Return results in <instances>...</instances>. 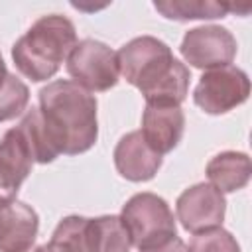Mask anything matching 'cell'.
Masks as SVG:
<instances>
[{"instance_id": "obj_1", "label": "cell", "mask_w": 252, "mask_h": 252, "mask_svg": "<svg viewBox=\"0 0 252 252\" xmlns=\"http://www.w3.org/2000/svg\"><path fill=\"white\" fill-rule=\"evenodd\" d=\"M118 67L126 81L142 91L148 104L179 106L187 94L189 71L169 47L150 35L136 37L118 53Z\"/></svg>"}, {"instance_id": "obj_2", "label": "cell", "mask_w": 252, "mask_h": 252, "mask_svg": "<svg viewBox=\"0 0 252 252\" xmlns=\"http://www.w3.org/2000/svg\"><path fill=\"white\" fill-rule=\"evenodd\" d=\"M39 112L59 154H81L96 142V100L73 81H55L39 93Z\"/></svg>"}, {"instance_id": "obj_3", "label": "cell", "mask_w": 252, "mask_h": 252, "mask_svg": "<svg viewBox=\"0 0 252 252\" xmlns=\"http://www.w3.org/2000/svg\"><path fill=\"white\" fill-rule=\"evenodd\" d=\"M75 45L77 35L73 24L63 16H45L16 41L12 57L20 73L28 79L45 81L57 73Z\"/></svg>"}, {"instance_id": "obj_4", "label": "cell", "mask_w": 252, "mask_h": 252, "mask_svg": "<svg viewBox=\"0 0 252 252\" xmlns=\"http://www.w3.org/2000/svg\"><path fill=\"white\" fill-rule=\"evenodd\" d=\"M134 246L150 250L165 244L175 236V220L167 203L154 193L134 195L122 209L120 217Z\"/></svg>"}, {"instance_id": "obj_5", "label": "cell", "mask_w": 252, "mask_h": 252, "mask_svg": "<svg viewBox=\"0 0 252 252\" xmlns=\"http://www.w3.org/2000/svg\"><path fill=\"white\" fill-rule=\"evenodd\" d=\"M67 71L85 91H108L118 83V55L100 41L83 39L69 53Z\"/></svg>"}, {"instance_id": "obj_6", "label": "cell", "mask_w": 252, "mask_h": 252, "mask_svg": "<svg viewBox=\"0 0 252 252\" xmlns=\"http://www.w3.org/2000/svg\"><path fill=\"white\" fill-rule=\"evenodd\" d=\"M250 83L244 71L232 65L217 67L207 71L197 89L195 104L209 114H222L242 104L248 98Z\"/></svg>"}, {"instance_id": "obj_7", "label": "cell", "mask_w": 252, "mask_h": 252, "mask_svg": "<svg viewBox=\"0 0 252 252\" xmlns=\"http://www.w3.org/2000/svg\"><path fill=\"white\" fill-rule=\"evenodd\" d=\"M183 57L199 69H217L232 61L236 41L232 33L219 26H203L185 33L181 43Z\"/></svg>"}, {"instance_id": "obj_8", "label": "cell", "mask_w": 252, "mask_h": 252, "mask_svg": "<svg viewBox=\"0 0 252 252\" xmlns=\"http://www.w3.org/2000/svg\"><path fill=\"white\" fill-rule=\"evenodd\" d=\"M177 217L195 234L217 228L224 219V197L213 185L199 183L177 199Z\"/></svg>"}, {"instance_id": "obj_9", "label": "cell", "mask_w": 252, "mask_h": 252, "mask_svg": "<svg viewBox=\"0 0 252 252\" xmlns=\"http://www.w3.org/2000/svg\"><path fill=\"white\" fill-rule=\"evenodd\" d=\"M185 118L179 106L148 104L142 116V136L159 156L173 150L183 136Z\"/></svg>"}, {"instance_id": "obj_10", "label": "cell", "mask_w": 252, "mask_h": 252, "mask_svg": "<svg viewBox=\"0 0 252 252\" xmlns=\"http://www.w3.org/2000/svg\"><path fill=\"white\" fill-rule=\"evenodd\" d=\"M37 234V215L20 201L0 207V252H28Z\"/></svg>"}, {"instance_id": "obj_11", "label": "cell", "mask_w": 252, "mask_h": 252, "mask_svg": "<svg viewBox=\"0 0 252 252\" xmlns=\"http://www.w3.org/2000/svg\"><path fill=\"white\" fill-rule=\"evenodd\" d=\"M33 152L22 128L16 126L0 140V183L6 191L16 195L33 165Z\"/></svg>"}, {"instance_id": "obj_12", "label": "cell", "mask_w": 252, "mask_h": 252, "mask_svg": "<svg viewBox=\"0 0 252 252\" xmlns=\"http://www.w3.org/2000/svg\"><path fill=\"white\" fill-rule=\"evenodd\" d=\"M114 163L122 177L130 181H148L159 169L161 156L146 144L142 132H130L118 142Z\"/></svg>"}, {"instance_id": "obj_13", "label": "cell", "mask_w": 252, "mask_h": 252, "mask_svg": "<svg viewBox=\"0 0 252 252\" xmlns=\"http://www.w3.org/2000/svg\"><path fill=\"white\" fill-rule=\"evenodd\" d=\"M250 159L240 152H224L215 156L207 165V175L213 181L215 189L220 193H230L242 189L250 179Z\"/></svg>"}, {"instance_id": "obj_14", "label": "cell", "mask_w": 252, "mask_h": 252, "mask_svg": "<svg viewBox=\"0 0 252 252\" xmlns=\"http://www.w3.org/2000/svg\"><path fill=\"white\" fill-rule=\"evenodd\" d=\"M89 252H128L132 240L118 217H98L87 222Z\"/></svg>"}, {"instance_id": "obj_15", "label": "cell", "mask_w": 252, "mask_h": 252, "mask_svg": "<svg viewBox=\"0 0 252 252\" xmlns=\"http://www.w3.org/2000/svg\"><path fill=\"white\" fill-rule=\"evenodd\" d=\"M87 222L89 219H83V217L63 219L57 224L49 244H43L33 252H89Z\"/></svg>"}, {"instance_id": "obj_16", "label": "cell", "mask_w": 252, "mask_h": 252, "mask_svg": "<svg viewBox=\"0 0 252 252\" xmlns=\"http://www.w3.org/2000/svg\"><path fill=\"white\" fill-rule=\"evenodd\" d=\"M20 128H22L24 136L28 138L30 148H32V152H33V159H35L37 163L53 161V159L59 156L55 144H53L51 138H49V132H47V128H45V122H43V116H41L39 108L28 110V114H26L24 120L20 122Z\"/></svg>"}, {"instance_id": "obj_17", "label": "cell", "mask_w": 252, "mask_h": 252, "mask_svg": "<svg viewBox=\"0 0 252 252\" xmlns=\"http://www.w3.org/2000/svg\"><path fill=\"white\" fill-rule=\"evenodd\" d=\"M158 12L171 20L220 18L226 14V4L220 2H156Z\"/></svg>"}, {"instance_id": "obj_18", "label": "cell", "mask_w": 252, "mask_h": 252, "mask_svg": "<svg viewBox=\"0 0 252 252\" xmlns=\"http://www.w3.org/2000/svg\"><path fill=\"white\" fill-rule=\"evenodd\" d=\"M28 98H30L28 87L16 75L8 73L4 85L0 87V122L16 118L26 108Z\"/></svg>"}, {"instance_id": "obj_19", "label": "cell", "mask_w": 252, "mask_h": 252, "mask_svg": "<svg viewBox=\"0 0 252 252\" xmlns=\"http://www.w3.org/2000/svg\"><path fill=\"white\" fill-rule=\"evenodd\" d=\"M189 252H240V248L230 232L217 226L197 232L191 240Z\"/></svg>"}, {"instance_id": "obj_20", "label": "cell", "mask_w": 252, "mask_h": 252, "mask_svg": "<svg viewBox=\"0 0 252 252\" xmlns=\"http://www.w3.org/2000/svg\"><path fill=\"white\" fill-rule=\"evenodd\" d=\"M142 252H189V248L179 240V238H171V240H167L165 244H161V246H158V248H150V250H142Z\"/></svg>"}, {"instance_id": "obj_21", "label": "cell", "mask_w": 252, "mask_h": 252, "mask_svg": "<svg viewBox=\"0 0 252 252\" xmlns=\"http://www.w3.org/2000/svg\"><path fill=\"white\" fill-rule=\"evenodd\" d=\"M10 201H14V195H12L10 191H6V189L2 187V183H0V207L6 205V203H10Z\"/></svg>"}, {"instance_id": "obj_22", "label": "cell", "mask_w": 252, "mask_h": 252, "mask_svg": "<svg viewBox=\"0 0 252 252\" xmlns=\"http://www.w3.org/2000/svg\"><path fill=\"white\" fill-rule=\"evenodd\" d=\"M6 77H8V71H6V65H4V61H2V55H0V87L4 85Z\"/></svg>"}]
</instances>
